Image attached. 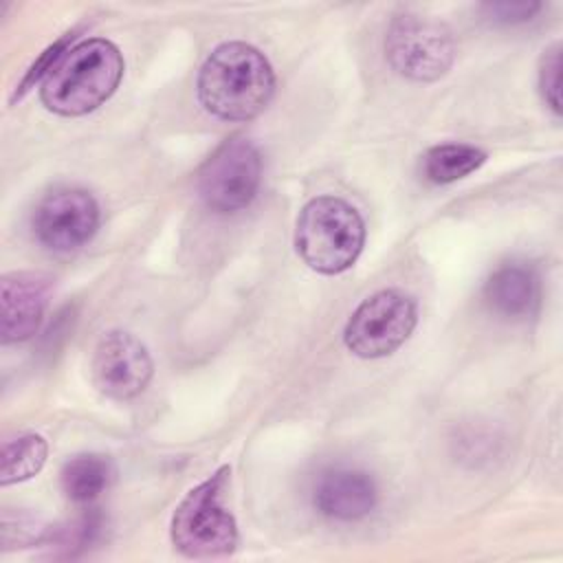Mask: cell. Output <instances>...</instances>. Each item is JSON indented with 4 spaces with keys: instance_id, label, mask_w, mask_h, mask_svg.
Wrapping results in <instances>:
<instances>
[{
    "instance_id": "cell-2",
    "label": "cell",
    "mask_w": 563,
    "mask_h": 563,
    "mask_svg": "<svg viewBox=\"0 0 563 563\" xmlns=\"http://www.w3.org/2000/svg\"><path fill=\"white\" fill-rule=\"evenodd\" d=\"M123 77V55L101 37L66 48L40 84L42 103L62 117H81L112 97Z\"/></svg>"
},
{
    "instance_id": "cell-11",
    "label": "cell",
    "mask_w": 563,
    "mask_h": 563,
    "mask_svg": "<svg viewBox=\"0 0 563 563\" xmlns=\"http://www.w3.org/2000/svg\"><path fill=\"white\" fill-rule=\"evenodd\" d=\"M376 499L374 479L356 468H330L319 475L312 490L317 510L341 521L363 519L374 510Z\"/></svg>"
},
{
    "instance_id": "cell-9",
    "label": "cell",
    "mask_w": 563,
    "mask_h": 563,
    "mask_svg": "<svg viewBox=\"0 0 563 563\" xmlns=\"http://www.w3.org/2000/svg\"><path fill=\"white\" fill-rule=\"evenodd\" d=\"M152 358L145 345L123 330L101 336L92 356L95 387L114 400L139 396L152 378Z\"/></svg>"
},
{
    "instance_id": "cell-4",
    "label": "cell",
    "mask_w": 563,
    "mask_h": 563,
    "mask_svg": "<svg viewBox=\"0 0 563 563\" xmlns=\"http://www.w3.org/2000/svg\"><path fill=\"white\" fill-rule=\"evenodd\" d=\"M229 466L194 486L172 515V543L189 559L231 554L238 545L235 517L224 504Z\"/></svg>"
},
{
    "instance_id": "cell-15",
    "label": "cell",
    "mask_w": 563,
    "mask_h": 563,
    "mask_svg": "<svg viewBox=\"0 0 563 563\" xmlns=\"http://www.w3.org/2000/svg\"><path fill=\"white\" fill-rule=\"evenodd\" d=\"M46 453L48 446L37 433H22L13 440H4L0 457V484L9 486L33 477L44 466Z\"/></svg>"
},
{
    "instance_id": "cell-3",
    "label": "cell",
    "mask_w": 563,
    "mask_h": 563,
    "mask_svg": "<svg viewBox=\"0 0 563 563\" xmlns=\"http://www.w3.org/2000/svg\"><path fill=\"white\" fill-rule=\"evenodd\" d=\"M365 224L358 211L336 196H317L306 202L295 224V249L317 273L339 275L361 255Z\"/></svg>"
},
{
    "instance_id": "cell-13",
    "label": "cell",
    "mask_w": 563,
    "mask_h": 563,
    "mask_svg": "<svg viewBox=\"0 0 563 563\" xmlns=\"http://www.w3.org/2000/svg\"><path fill=\"white\" fill-rule=\"evenodd\" d=\"M114 477V466L106 455L86 453L68 460L62 468V490L77 504L95 501Z\"/></svg>"
},
{
    "instance_id": "cell-6",
    "label": "cell",
    "mask_w": 563,
    "mask_h": 563,
    "mask_svg": "<svg viewBox=\"0 0 563 563\" xmlns=\"http://www.w3.org/2000/svg\"><path fill=\"white\" fill-rule=\"evenodd\" d=\"M418 321L416 301L396 288L374 292L347 319L345 347L361 358H383L396 352Z\"/></svg>"
},
{
    "instance_id": "cell-17",
    "label": "cell",
    "mask_w": 563,
    "mask_h": 563,
    "mask_svg": "<svg viewBox=\"0 0 563 563\" xmlns=\"http://www.w3.org/2000/svg\"><path fill=\"white\" fill-rule=\"evenodd\" d=\"M541 9L539 2H493L484 4V11L495 20L504 24H517L530 20Z\"/></svg>"
},
{
    "instance_id": "cell-8",
    "label": "cell",
    "mask_w": 563,
    "mask_h": 563,
    "mask_svg": "<svg viewBox=\"0 0 563 563\" xmlns=\"http://www.w3.org/2000/svg\"><path fill=\"white\" fill-rule=\"evenodd\" d=\"M99 227V205L84 189H55L35 209L33 231L53 251H75L92 240Z\"/></svg>"
},
{
    "instance_id": "cell-12",
    "label": "cell",
    "mask_w": 563,
    "mask_h": 563,
    "mask_svg": "<svg viewBox=\"0 0 563 563\" xmlns=\"http://www.w3.org/2000/svg\"><path fill=\"white\" fill-rule=\"evenodd\" d=\"M484 297L501 317L521 319L537 310L541 286L537 271L526 262L501 264L486 282Z\"/></svg>"
},
{
    "instance_id": "cell-5",
    "label": "cell",
    "mask_w": 563,
    "mask_h": 563,
    "mask_svg": "<svg viewBox=\"0 0 563 563\" xmlns=\"http://www.w3.org/2000/svg\"><path fill=\"white\" fill-rule=\"evenodd\" d=\"M389 64L413 81H435L453 64L455 40L451 29L433 18L405 13L391 20L385 37Z\"/></svg>"
},
{
    "instance_id": "cell-10",
    "label": "cell",
    "mask_w": 563,
    "mask_h": 563,
    "mask_svg": "<svg viewBox=\"0 0 563 563\" xmlns=\"http://www.w3.org/2000/svg\"><path fill=\"white\" fill-rule=\"evenodd\" d=\"M48 279L35 273L4 275L0 282V334L2 343L31 339L44 319Z\"/></svg>"
},
{
    "instance_id": "cell-16",
    "label": "cell",
    "mask_w": 563,
    "mask_h": 563,
    "mask_svg": "<svg viewBox=\"0 0 563 563\" xmlns=\"http://www.w3.org/2000/svg\"><path fill=\"white\" fill-rule=\"evenodd\" d=\"M559 73H561V44H552L543 51L541 68H539V86L545 103L559 114L561 99H559Z\"/></svg>"
},
{
    "instance_id": "cell-1",
    "label": "cell",
    "mask_w": 563,
    "mask_h": 563,
    "mask_svg": "<svg viewBox=\"0 0 563 563\" xmlns=\"http://www.w3.org/2000/svg\"><path fill=\"white\" fill-rule=\"evenodd\" d=\"M275 92V73L255 46L224 42L198 73V99L207 112L224 121L257 117Z\"/></svg>"
},
{
    "instance_id": "cell-14",
    "label": "cell",
    "mask_w": 563,
    "mask_h": 563,
    "mask_svg": "<svg viewBox=\"0 0 563 563\" xmlns=\"http://www.w3.org/2000/svg\"><path fill=\"white\" fill-rule=\"evenodd\" d=\"M484 161L486 152L475 145L442 143L427 150V154L422 156V174L435 185H446L468 176L471 172L482 167Z\"/></svg>"
},
{
    "instance_id": "cell-7",
    "label": "cell",
    "mask_w": 563,
    "mask_h": 563,
    "mask_svg": "<svg viewBox=\"0 0 563 563\" xmlns=\"http://www.w3.org/2000/svg\"><path fill=\"white\" fill-rule=\"evenodd\" d=\"M262 156L246 139L224 141L198 174V194L211 211L235 213L249 207L260 189Z\"/></svg>"
}]
</instances>
